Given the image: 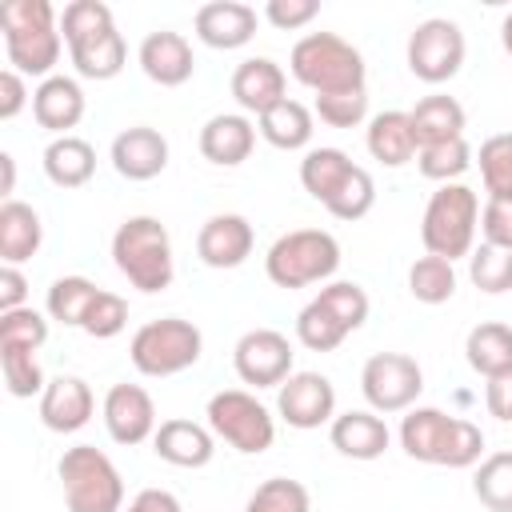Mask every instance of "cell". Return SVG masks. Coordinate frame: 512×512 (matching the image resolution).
I'll use <instances>...</instances> for the list:
<instances>
[{
    "label": "cell",
    "instance_id": "obj_1",
    "mask_svg": "<svg viewBox=\"0 0 512 512\" xmlns=\"http://www.w3.org/2000/svg\"><path fill=\"white\" fill-rule=\"evenodd\" d=\"M60 36L84 80H112L128 64V44L116 32L112 8L104 0H72L60 12Z\"/></svg>",
    "mask_w": 512,
    "mask_h": 512
},
{
    "label": "cell",
    "instance_id": "obj_2",
    "mask_svg": "<svg viewBox=\"0 0 512 512\" xmlns=\"http://www.w3.org/2000/svg\"><path fill=\"white\" fill-rule=\"evenodd\" d=\"M0 32H4L8 68L40 80L56 76L52 68L60 64L64 36H60V16L48 0H8L0 8Z\"/></svg>",
    "mask_w": 512,
    "mask_h": 512
},
{
    "label": "cell",
    "instance_id": "obj_3",
    "mask_svg": "<svg viewBox=\"0 0 512 512\" xmlns=\"http://www.w3.org/2000/svg\"><path fill=\"white\" fill-rule=\"evenodd\" d=\"M400 448L408 460L440 464V468H472L484 452V432L440 408H408L400 420Z\"/></svg>",
    "mask_w": 512,
    "mask_h": 512
},
{
    "label": "cell",
    "instance_id": "obj_4",
    "mask_svg": "<svg viewBox=\"0 0 512 512\" xmlns=\"http://www.w3.org/2000/svg\"><path fill=\"white\" fill-rule=\"evenodd\" d=\"M112 264L132 288H140L148 296L164 292L176 276V256H172L168 228L156 216H128L112 232Z\"/></svg>",
    "mask_w": 512,
    "mask_h": 512
},
{
    "label": "cell",
    "instance_id": "obj_5",
    "mask_svg": "<svg viewBox=\"0 0 512 512\" xmlns=\"http://www.w3.org/2000/svg\"><path fill=\"white\" fill-rule=\"evenodd\" d=\"M288 72L312 88L316 96H332V92H360L364 88V56L356 44H348L336 32H308L292 44L288 52Z\"/></svg>",
    "mask_w": 512,
    "mask_h": 512
},
{
    "label": "cell",
    "instance_id": "obj_6",
    "mask_svg": "<svg viewBox=\"0 0 512 512\" xmlns=\"http://www.w3.org/2000/svg\"><path fill=\"white\" fill-rule=\"evenodd\" d=\"M476 228H480V196L468 184H440L428 196L424 220H420V240L428 256L460 260L472 256L476 248Z\"/></svg>",
    "mask_w": 512,
    "mask_h": 512
},
{
    "label": "cell",
    "instance_id": "obj_7",
    "mask_svg": "<svg viewBox=\"0 0 512 512\" xmlns=\"http://www.w3.org/2000/svg\"><path fill=\"white\" fill-rule=\"evenodd\" d=\"M340 268V240L324 228H292L272 240L264 272L276 288H308L332 280Z\"/></svg>",
    "mask_w": 512,
    "mask_h": 512
},
{
    "label": "cell",
    "instance_id": "obj_8",
    "mask_svg": "<svg viewBox=\"0 0 512 512\" xmlns=\"http://www.w3.org/2000/svg\"><path fill=\"white\" fill-rule=\"evenodd\" d=\"M68 512H124V476L96 444H76L56 464Z\"/></svg>",
    "mask_w": 512,
    "mask_h": 512
},
{
    "label": "cell",
    "instance_id": "obj_9",
    "mask_svg": "<svg viewBox=\"0 0 512 512\" xmlns=\"http://www.w3.org/2000/svg\"><path fill=\"white\" fill-rule=\"evenodd\" d=\"M200 352H204L200 328L192 320H180V316H160V320L140 324L132 344H128L132 368L140 376H152V380L188 372L200 360Z\"/></svg>",
    "mask_w": 512,
    "mask_h": 512
},
{
    "label": "cell",
    "instance_id": "obj_10",
    "mask_svg": "<svg viewBox=\"0 0 512 512\" xmlns=\"http://www.w3.org/2000/svg\"><path fill=\"white\" fill-rule=\"evenodd\" d=\"M208 428L216 440H224L228 448H236L240 456H260L272 448L276 440V420L272 412L248 392V388H224L208 400L204 408Z\"/></svg>",
    "mask_w": 512,
    "mask_h": 512
},
{
    "label": "cell",
    "instance_id": "obj_11",
    "mask_svg": "<svg viewBox=\"0 0 512 512\" xmlns=\"http://www.w3.org/2000/svg\"><path fill=\"white\" fill-rule=\"evenodd\" d=\"M464 32L456 20L448 16H428L412 28L408 36V48H404V60H408V72L424 84H448L460 68H464Z\"/></svg>",
    "mask_w": 512,
    "mask_h": 512
},
{
    "label": "cell",
    "instance_id": "obj_12",
    "mask_svg": "<svg viewBox=\"0 0 512 512\" xmlns=\"http://www.w3.org/2000/svg\"><path fill=\"white\" fill-rule=\"evenodd\" d=\"M360 392L380 416L408 412L424 392V372L408 352H372L360 368Z\"/></svg>",
    "mask_w": 512,
    "mask_h": 512
},
{
    "label": "cell",
    "instance_id": "obj_13",
    "mask_svg": "<svg viewBox=\"0 0 512 512\" xmlns=\"http://www.w3.org/2000/svg\"><path fill=\"white\" fill-rule=\"evenodd\" d=\"M292 340L276 328H252L232 348V368L252 388H280L292 376Z\"/></svg>",
    "mask_w": 512,
    "mask_h": 512
},
{
    "label": "cell",
    "instance_id": "obj_14",
    "mask_svg": "<svg viewBox=\"0 0 512 512\" xmlns=\"http://www.w3.org/2000/svg\"><path fill=\"white\" fill-rule=\"evenodd\" d=\"M276 412L288 428L312 432L336 420V388L324 372H292L276 388Z\"/></svg>",
    "mask_w": 512,
    "mask_h": 512
},
{
    "label": "cell",
    "instance_id": "obj_15",
    "mask_svg": "<svg viewBox=\"0 0 512 512\" xmlns=\"http://www.w3.org/2000/svg\"><path fill=\"white\" fill-rule=\"evenodd\" d=\"M100 416H104V428L116 444L132 448V444H144L156 436L160 420H156V404L148 396V388L140 384H112L104 392V404H100Z\"/></svg>",
    "mask_w": 512,
    "mask_h": 512
},
{
    "label": "cell",
    "instance_id": "obj_16",
    "mask_svg": "<svg viewBox=\"0 0 512 512\" xmlns=\"http://www.w3.org/2000/svg\"><path fill=\"white\" fill-rule=\"evenodd\" d=\"M112 168L132 180V184H144V180H156L164 168H168V140L160 128H148V124H132L124 132L112 136Z\"/></svg>",
    "mask_w": 512,
    "mask_h": 512
},
{
    "label": "cell",
    "instance_id": "obj_17",
    "mask_svg": "<svg viewBox=\"0 0 512 512\" xmlns=\"http://www.w3.org/2000/svg\"><path fill=\"white\" fill-rule=\"evenodd\" d=\"M256 232L240 212H216L196 232V256L208 268H240L252 256Z\"/></svg>",
    "mask_w": 512,
    "mask_h": 512
},
{
    "label": "cell",
    "instance_id": "obj_18",
    "mask_svg": "<svg viewBox=\"0 0 512 512\" xmlns=\"http://www.w3.org/2000/svg\"><path fill=\"white\" fill-rule=\"evenodd\" d=\"M136 60H140V72H144L152 84H160V88H180V84H188L192 72H196V56H192L188 36H180V32H172V28L148 32V36L140 40Z\"/></svg>",
    "mask_w": 512,
    "mask_h": 512
},
{
    "label": "cell",
    "instance_id": "obj_19",
    "mask_svg": "<svg viewBox=\"0 0 512 512\" xmlns=\"http://www.w3.org/2000/svg\"><path fill=\"white\" fill-rule=\"evenodd\" d=\"M92 412H96V396H92L88 380H80V376H64L60 372L40 392V424L48 432H60V436L80 432L92 420Z\"/></svg>",
    "mask_w": 512,
    "mask_h": 512
},
{
    "label": "cell",
    "instance_id": "obj_20",
    "mask_svg": "<svg viewBox=\"0 0 512 512\" xmlns=\"http://www.w3.org/2000/svg\"><path fill=\"white\" fill-rule=\"evenodd\" d=\"M192 28H196L200 44H208L216 52H232L256 36V8L240 4V0H212V4L196 8Z\"/></svg>",
    "mask_w": 512,
    "mask_h": 512
},
{
    "label": "cell",
    "instance_id": "obj_21",
    "mask_svg": "<svg viewBox=\"0 0 512 512\" xmlns=\"http://www.w3.org/2000/svg\"><path fill=\"white\" fill-rule=\"evenodd\" d=\"M288 92V76L272 56H248L236 64L232 72V100L240 104L244 116H264L268 108H276Z\"/></svg>",
    "mask_w": 512,
    "mask_h": 512
},
{
    "label": "cell",
    "instance_id": "obj_22",
    "mask_svg": "<svg viewBox=\"0 0 512 512\" xmlns=\"http://www.w3.org/2000/svg\"><path fill=\"white\" fill-rule=\"evenodd\" d=\"M152 452L172 468H204L216 456V436L208 424L196 420H160L152 436Z\"/></svg>",
    "mask_w": 512,
    "mask_h": 512
},
{
    "label": "cell",
    "instance_id": "obj_23",
    "mask_svg": "<svg viewBox=\"0 0 512 512\" xmlns=\"http://www.w3.org/2000/svg\"><path fill=\"white\" fill-rule=\"evenodd\" d=\"M32 116L44 132H56V136H72V128L84 120V88L80 80L72 76H48L36 84L32 92Z\"/></svg>",
    "mask_w": 512,
    "mask_h": 512
},
{
    "label": "cell",
    "instance_id": "obj_24",
    "mask_svg": "<svg viewBox=\"0 0 512 512\" xmlns=\"http://www.w3.org/2000/svg\"><path fill=\"white\" fill-rule=\"evenodd\" d=\"M256 124L244 116V112H216L204 128H200V156L208 164H220V168H236L252 156L256 148Z\"/></svg>",
    "mask_w": 512,
    "mask_h": 512
},
{
    "label": "cell",
    "instance_id": "obj_25",
    "mask_svg": "<svg viewBox=\"0 0 512 512\" xmlns=\"http://www.w3.org/2000/svg\"><path fill=\"white\" fill-rule=\"evenodd\" d=\"M328 440L340 456L348 460H376L388 452L392 444V432L388 424L380 420V412L372 408H352V412H340L332 424H328Z\"/></svg>",
    "mask_w": 512,
    "mask_h": 512
},
{
    "label": "cell",
    "instance_id": "obj_26",
    "mask_svg": "<svg viewBox=\"0 0 512 512\" xmlns=\"http://www.w3.org/2000/svg\"><path fill=\"white\" fill-rule=\"evenodd\" d=\"M364 144H368L372 160H380L384 168H404V164H408V160H416V152H420L416 132H412V116H408V112H400V108L376 112V116L368 120Z\"/></svg>",
    "mask_w": 512,
    "mask_h": 512
},
{
    "label": "cell",
    "instance_id": "obj_27",
    "mask_svg": "<svg viewBox=\"0 0 512 512\" xmlns=\"http://www.w3.org/2000/svg\"><path fill=\"white\" fill-rule=\"evenodd\" d=\"M44 244V224L40 212L24 200H4L0 204V260L4 264H24L40 252Z\"/></svg>",
    "mask_w": 512,
    "mask_h": 512
},
{
    "label": "cell",
    "instance_id": "obj_28",
    "mask_svg": "<svg viewBox=\"0 0 512 512\" xmlns=\"http://www.w3.org/2000/svg\"><path fill=\"white\" fill-rule=\"evenodd\" d=\"M408 116H412V132H416V144L420 148L444 144V140H460L464 136V124H468L460 100L456 96H444V92L424 96Z\"/></svg>",
    "mask_w": 512,
    "mask_h": 512
},
{
    "label": "cell",
    "instance_id": "obj_29",
    "mask_svg": "<svg viewBox=\"0 0 512 512\" xmlns=\"http://www.w3.org/2000/svg\"><path fill=\"white\" fill-rule=\"evenodd\" d=\"M312 132H316V112L308 104H300V100H288V96L260 116V136L272 148H280V152L308 148L312 144Z\"/></svg>",
    "mask_w": 512,
    "mask_h": 512
},
{
    "label": "cell",
    "instance_id": "obj_30",
    "mask_svg": "<svg viewBox=\"0 0 512 512\" xmlns=\"http://www.w3.org/2000/svg\"><path fill=\"white\" fill-rule=\"evenodd\" d=\"M96 172V148L84 136H56L44 148V176L56 188H84Z\"/></svg>",
    "mask_w": 512,
    "mask_h": 512
},
{
    "label": "cell",
    "instance_id": "obj_31",
    "mask_svg": "<svg viewBox=\"0 0 512 512\" xmlns=\"http://www.w3.org/2000/svg\"><path fill=\"white\" fill-rule=\"evenodd\" d=\"M352 168H356V164L348 160L344 148L320 144V148H308V152H304V160H300V184H304V192H308L312 200L328 204V200L340 192V184L352 176Z\"/></svg>",
    "mask_w": 512,
    "mask_h": 512
},
{
    "label": "cell",
    "instance_id": "obj_32",
    "mask_svg": "<svg viewBox=\"0 0 512 512\" xmlns=\"http://www.w3.org/2000/svg\"><path fill=\"white\" fill-rule=\"evenodd\" d=\"M464 360L472 372H480L484 380L500 376L512 368V328L500 320H484L468 332L464 340Z\"/></svg>",
    "mask_w": 512,
    "mask_h": 512
},
{
    "label": "cell",
    "instance_id": "obj_33",
    "mask_svg": "<svg viewBox=\"0 0 512 512\" xmlns=\"http://www.w3.org/2000/svg\"><path fill=\"white\" fill-rule=\"evenodd\" d=\"M100 296V288L88 280V276H60L52 280L48 296H44V308L56 324L64 328H84V316L92 308V300Z\"/></svg>",
    "mask_w": 512,
    "mask_h": 512
},
{
    "label": "cell",
    "instance_id": "obj_34",
    "mask_svg": "<svg viewBox=\"0 0 512 512\" xmlns=\"http://www.w3.org/2000/svg\"><path fill=\"white\" fill-rule=\"evenodd\" d=\"M408 292L420 304H448L456 296V268L444 256H420L408 268Z\"/></svg>",
    "mask_w": 512,
    "mask_h": 512
},
{
    "label": "cell",
    "instance_id": "obj_35",
    "mask_svg": "<svg viewBox=\"0 0 512 512\" xmlns=\"http://www.w3.org/2000/svg\"><path fill=\"white\" fill-rule=\"evenodd\" d=\"M472 492L488 512H512V452H492L472 476Z\"/></svg>",
    "mask_w": 512,
    "mask_h": 512
},
{
    "label": "cell",
    "instance_id": "obj_36",
    "mask_svg": "<svg viewBox=\"0 0 512 512\" xmlns=\"http://www.w3.org/2000/svg\"><path fill=\"white\" fill-rule=\"evenodd\" d=\"M416 168L424 180H436V184H456L468 168H472V148L468 140H444V144H428L416 152Z\"/></svg>",
    "mask_w": 512,
    "mask_h": 512
},
{
    "label": "cell",
    "instance_id": "obj_37",
    "mask_svg": "<svg viewBox=\"0 0 512 512\" xmlns=\"http://www.w3.org/2000/svg\"><path fill=\"white\" fill-rule=\"evenodd\" d=\"M480 180L488 200H512V132H496L480 144Z\"/></svg>",
    "mask_w": 512,
    "mask_h": 512
},
{
    "label": "cell",
    "instance_id": "obj_38",
    "mask_svg": "<svg viewBox=\"0 0 512 512\" xmlns=\"http://www.w3.org/2000/svg\"><path fill=\"white\" fill-rule=\"evenodd\" d=\"M296 340H300L304 348H312V352H332V348H340V344L348 340V328L312 296V300L300 308V316H296Z\"/></svg>",
    "mask_w": 512,
    "mask_h": 512
},
{
    "label": "cell",
    "instance_id": "obj_39",
    "mask_svg": "<svg viewBox=\"0 0 512 512\" xmlns=\"http://www.w3.org/2000/svg\"><path fill=\"white\" fill-rule=\"evenodd\" d=\"M468 280L480 292H488V296L512 292V248H496V244L472 248V256H468Z\"/></svg>",
    "mask_w": 512,
    "mask_h": 512
},
{
    "label": "cell",
    "instance_id": "obj_40",
    "mask_svg": "<svg viewBox=\"0 0 512 512\" xmlns=\"http://www.w3.org/2000/svg\"><path fill=\"white\" fill-rule=\"evenodd\" d=\"M244 512H312V496L300 480L288 476H268L264 484H256V492L248 496Z\"/></svg>",
    "mask_w": 512,
    "mask_h": 512
},
{
    "label": "cell",
    "instance_id": "obj_41",
    "mask_svg": "<svg viewBox=\"0 0 512 512\" xmlns=\"http://www.w3.org/2000/svg\"><path fill=\"white\" fill-rule=\"evenodd\" d=\"M0 372H4V384L16 400H32L48 388L36 352H28V348H0Z\"/></svg>",
    "mask_w": 512,
    "mask_h": 512
},
{
    "label": "cell",
    "instance_id": "obj_42",
    "mask_svg": "<svg viewBox=\"0 0 512 512\" xmlns=\"http://www.w3.org/2000/svg\"><path fill=\"white\" fill-rule=\"evenodd\" d=\"M316 300L348 328V336H352L356 328H364V320H368V292H364L356 280H332V284H324V288L316 292Z\"/></svg>",
    "mask_w": 512,
    "mask_h": 512
},
{
    "label": "cell",
    "instance_id": "obj_43",
    "mask_svg": "<svg viewBox=\"0 0 512 512\" xmlns=\"http://www.w3.org/2000/svg\"><path fill=\"white\" fill-rule=\"evenodd\" d=\"M372 204H376V180H372L368 168L356 164L352 176L340 184V192H336L324 208H328L336 220H348V224H352V220H364V216L372 212Z\"/></svg>",
    "mask_w": 512,
    "mask_h": 512
},
{
    "label": "cell",
    "instance_id": "obj_44",
    "mask_svg": "<svg viewBox=\"0 0 512 512\" xmlns=\"http://www.w3.org/2000/svg\"><path fill=\"white\" fill-rule=\"evenodd\" d=\"M48 340V320L36 312V308H12V312H0V348H28V352H40Z\"/></svg>",
    "mask_w": 512,
    "mask_h": 512
},
{
    "label": "cell",
    "instance_id": "obj_45",
    "mask_svg": "<svg viewBox=\"0 0 512 512\" xmlns=\"http://www.w3.org/2000/svg\"><path fill=\"white\" fill-rule=\"evenodd\" d=\"M124 324H128V300L116 296V292H104V288H100V296L92 300V308H88L80 332H88L92 340H112V336L124 332Z\"/></svg>",
    "mask_w": 512,
    "mask_h": 512
},
{
    "label": "cell",
    "instance_id": "obj_46",
    "mask_svg": "<svg viewBox=\"0 0 512 512\" xmlns=\"http://www.w3.org/2000/svg\"><path fill=\"white\" fill-rule=\"evenodd\" d=\"M312 112L328 124V128H356L368 116V92H332V96H316Z\"/></svg>",
    "mask_w": 512,
    "mask_h": 512
},
{
    "label": "cell",
    "instance_id": "obj_47",
    "mask_svg": "<svg viewBox=\"0 0 512 512\" xmlns=\"http://www.w3.org/2000/svg\"><path fill=\"white\" fill-rule=\"evenodd\" d=\"M320 16V4L316 0H268L264 4V20L280 32H296V28H308L312 20Z\"/></svg>",
    "mask_w": 512,
    "mask_h": 512
},
{
    "label": "cell",
    "instance_id": "obj_48",
    "mask_svg": "<svg viewBox=\"0 0 512 512\" xmlns=\"http://www.w3.org/2000/svg\"><path fill=\"white\" fill-rule=\"evenodd\" d=\"M480 232H484V244L512 248V200H488L480 208Z\"/></svg>",
    "mask_w": 512,
    "mask_h": 512
},
{
    "label": "cell",
    "instance_id": "obj_49",
    "mask_svg": "<svg viewBox=\"0 0 512 512\" xmlns=\"http://www.w3.org/2000/svg\"><path fill=\"white\" fill-rule=\"evenodd\" d=\"M28 104V84L16 68H4L0 72V120H16Z\"/></svg>",
    "mask_w": 512,
    "mask_h": 512
},
{
    "label": "cell",
    "instance_id": "obj_50",
    "mask_svg": "<svg viewBox=\"0 0 512 512\" xmlns=\"http://www.w3.org/2000/svg\"><path fill=\"white\" fill-rule=\"evenodd\" d=\"M484 404H488V412H492L496 420L512 424V368L500 372V376H492V380L484 384Z\"/></svg>",
    "mask_w": 512,
    "mask_h": 512
},
{
    "label": "cell",
    "instance_id": "obj_51",
    "mask_svg": "<svg viewBox=\"0 0 512 512\" xmlns=\"http://www.w3.org/2000/svg\"><path fill=\"white\" fill-rule=\"evenodd\" d=\"M24 304H28V276L16 264H4L0 268V312L24 308Z\"/></svg>",
    "mask_w": 512,
    "mask_h": 512
},
{
    "label": "cell",
    "instance_id": "obj_52",
    "mask_svg": "<svg viewBox=\"0 0 512 512\" xmlns=\"http://www.w3.org/2000/svg\"><path fill=\"white\" fill-rule=\"evenodd\" d=\"M124 512H184V504L168 488H140Z\"/></svg>",
    "mask_w": 512,
    "mask_h": 512
},
{
    "label": "cell",
    "instance_id": "obj_53",
    "mask_svg": "<svg viewBox=\"0 0 512 512\" xmlns=\"http://www.w3.org/2000/svg\"><path fill=\"white\" fill-rule=\"evenodd\" d=\"M0 172H4L0 196H4V200H12V192H16V160H12V152H0Z\"/></svg>",
    "mask_w": 512,
    "mask_h": 512
},
{
    "label": "cell",
    "instance_id": "obj_54",
    "mask_svg": "<svg viewBox=\"0 0 512 512\" xmlns=\"http://www.w3.org/2000/svg\"><path fill=\"white\" fill-rule=\"evenodd\" d=\"M500 44H504V52H508V60H512V12L500 20Z\"/></svg>",
    "mask_w": 512,
    "mask_h": 512
}]
</instances>
